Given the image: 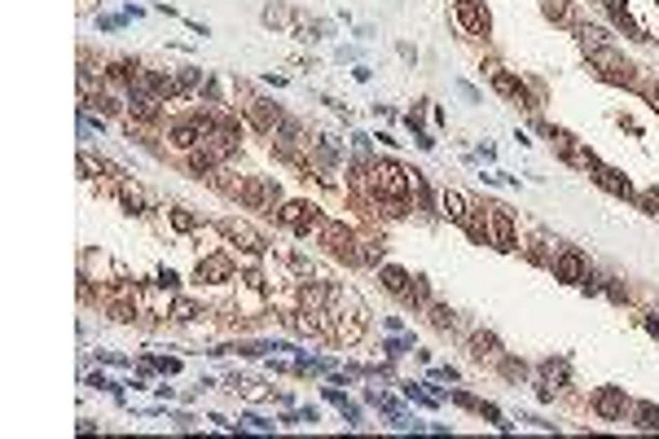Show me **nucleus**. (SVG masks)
I'll list each match as a JSON object with an SVG mask.
<instances>
[{"mask_svg":"<svg viewBox=\"0 0 659 439\" xmlns=\"http://www.w3.org/2000/svg\"><path fill=\"white\" fill-rule=\"evenodd\" d=\"M123 22H128V13H119V18H114V13H102V18H97V27H102V31H119Z\"/></svg>","mask_w":659,"mask_h":439,"instance_id":"37","label":"nucleus"},{"mask_svg":"<svg viewBox=\"0 0 659 439\" xmlns=\"http://www.w3.org/2000/svg\"><path fill=\"white\" fill-rule=\"evenodd\" d=\"M97 361H102V365H114V369H132V361H128V356H119V351H97Z\"/></svg>","mask_w":659,"mask_h":439,"instance_id":"32","label":"nucleus"},{"mask_svg":"<svg viewBox=\"0 0 659 439\" xmlns=\"http://www.w3.org/2000/svg\"><path fill=\"white\" fill-rule=\"evenodd\" d=\"M264 27H290V13L277 9V5H269V9H264Z\"/></svg>","mask_w":659,"mask_h":439,"instance_id":"30","label":"nucleus"},{"mask_svg":"<svg viewBox=\"0 0 659 439\" xmlns=\"http://www.w3.org/2000/svg\"><path fill=\"white\" fill-rule=\"evenodd\" d=\"M585 272H589V264H585V255L580 251H558V259H554V281H567V286H580L585 281Z\"/></svg>","mask_w":659,"mask_h":439,"instance_id":"9","label":"nucleus"},{"mask_svg":"<svg viewBox=\"0 0 659 439\" xmlns=\"http://www.w3.org/2000/svg\"><path fill=\"white\" fill-rule=\"evenodd\" d=\"M606 295H611L616 303H624V299H629V290H624V286H606Z\"/></svg>","mask_w":659,"mask_h":439,"instance_id":"42","label":"nucleus"},{"mask_svg":"<svg viewBox=\"0 0 659 439\" xmlns=\"http://www.w3.org/2000/svg\"><path fill=\"white\" fill-rule=\"evenodd\" d=\"M198 281H211V286H224V281H233V259L229 255H203L198 259Z\"/></svg>","mask_w":659,"mask_h":439,"instance_id":"10","label":"nucleus"},{"mask_svg":"<svg viewBox=\"0 0 659 439\" xmlns=\"http://www.w3.org/2000/svg\"><path fill=\"white\" fill-rule=\"evenodd\" d=\"M606 5H611V18H616L624 31H629L633 40H651V36H646V27H641V22L633 18V13H629V5H620V0H606Z\"/></svg>","mask_w":659,"mask_h":439,"instance_id":"20","label":"nucleus"},{"mask_svg":"<svg viewBox=\"0 0 659 439\" xmlns=\"http://www.w3.org/2000/svg\"><path fill=\"white\" fill-rule=\"evenodd\" d=\"M431 325H435V330H453V325H457L453 307H444V303H431Z\"/></svg>","mask_w":659,"mask_h":439,"instance_id":"29","label":"nucleus"},{"mask_svg":"<svg viewBox=\"0 0 659 439\" xmlns=\"http://www.w3.org/2000/svg\"><path fill=\"white\" fill-rule=\"evenodd\" d=\"M646 330H651V334L659 338V312H646Z\"/></svg>","mask_w":659,"mask_h":439,"instance_id":"43","label":"nucleus"},{"mask_svg":"<svg viewBox=\"0 0 659 439\" xmlns=\"http://www.w3.org/2000/svg\"><path fill=\"white\" fill-rule=\"evenodd\" d=\"M233 193L251 207V211H273V202H282V185L273 176H255V181H242L233 185Z\"/></svg>","mask_w":659,"mask_h":439,"instance_id":"3","label":"nucleus"},{"mask_svg":"<svg viewBox=\"0 0 659 439\" xmlns=\"http://www.w3.org/2000/svg\"><path fill=\"white\" fill-rule=\"evenodd\" d=\"M203 145H207V150L216 154L220 162H224V158H233V154H238V123H233V119H216V127L207 132Z\"/></svg>","mask_w":659,"mask_h":439,"instance_id":"7","label":"nucleus"},{"mask_svg":"<svg viewBox=\"0 0 659 439\" xmlns=\"http://www.w3.org/2000/svg\"><path fill=\"white\" fill-rule=\"evenodd\" d=\"M405 299H414L418 307H431V286H426V277H414L409 281V295Z\"/></svg>","mask_w":659,"mask_h":439,"instance_id":"25","label":"nucleus"},{"mask_svg":"<svg viewBox=\"0 0 659 439\" xmlns=\"http://www.w3.org/2000/svg\"><path fill=\"white\" fill-rule=\"evenodd\" d=\"M383 259V242H365V251H360V264H378Z\"/></svg>","mask_w":659,"mask_h":439,"instance_id":"34","label":"nucleus"},{"mask_svg":"<svg viewBox=\"0 0 659 439\" xmlns=\"http://www.w3.org/2000/svg\"><path fill=\"white\" fill-rule=\"evenodd\" d=\"M589 404H593V413H598L602 421H624L633 413V400L624 396V386H598V391L589 396Z\"/></svg>","mask_w":659,"mask_h":439,"instance_id":"4","label":"nucleus"},{"mask_svg":"<svg viewBox=\"0 0 659 439\" xmlns=\"http://www.w3.org/2000/svg\"><path fill=\"white\" fill-rule=\"evenodd\" d=\"M470 356H475V361H497V356H501V338L488 334V330H475L470 334Z\"/></svg>","mask_w":659,"mask_h":439,"instance_id":"18","label":"nucleus"},{"mask_svg":"<svg viewBox=\"0 0 659 439\" xmlns=\"http://www.w3.org/2000/svg\"><path fill=\"white\" fill-rule=\"evenodd\" d=\"M440 207H444V216H449L453 224H461V229H466V220H470V202L461 198L457 189H444V193H440Z\"/></svg>","mask_w":659,"mask_h":439,"instance_id":"17","label":"nucleus"},{"mask_svg":"<svg viewBox=\"0 0 659 439\" xmlns=\"http://www.w3.org/2000/svg\"><path fill=\"white\" fill-rule=\"evenodd\" d=\"M154 281H158L163 290H176V286H180V277H176L172 268H158V277H154Z\"/></svg>","mask_w":659,"mask_h":439,"instance_id":"39","label":"nucleus"},{"mask_svg":"<svg viewBox=\"0 0 659 439\" xmlns=\"http://www.w3.org/2000/svg\"><path fill=\"white\" fill-rule=\"evenodd\" d=\"M321 246L334 255V259H348V264H360V251H356V237L352 229H343V224H330L325 220V229H321Z\"/></svg>","mask_w":659,"mask_h":439,"instance_id":"5","label":"nucleus"},{"mask_svg":"<svg viewBox=\"0 0 659 439\" xmlns=\"http://www.w3.org/2000/svg\"><path fill=\"white\" fill-rule=\"evenodd\" d=\"M501 373L519 382V378H527V365H523V361H501Z\"/></svg>","mask_w":659,"mask_h":439,"instance_id":"35","label":"nucleus"},{"mask_svg":"<svg viewBox=\"0 0 659 439\" xmlns=\"http://www.w3.org/2000/svg\"><path fill=\"white\" fill-rule=\"evenodd\" d=\"M576 36H580V48H585V53H593V48L606 44V31H602V27H576Z\"/></svg>","mask_w":659,"mask_h":439,"instance_id":"23","label":"nucleus"},{"mask_svg":"<svg viewBox=\"0 0 659 439\" xmlns=\"http://www.w3.org/2000/svg\"><path fill=\"white\" fill-rule=\"evenodd\" d=\"M203 316V307H198L193 299H176L172 303V321H198Z\"/></svg>","mask_w":659,"mask_h":439,"instance_id":"26","label":"nucleus"},{"mask_svg":"<svg viewBox=\"0 0 659 439\" xmlns=\"http://www.w3.org/2000/svg\"><path fill=\"white\" fill-rule=\"evenodd\" d=\"M541 378L545 382H567V361H541Z\"/></svg>","mask_w":659,"mask_h":439,"instance_id":"28","label":"nucleus"},{"mask_svg":"<svg viewBox=\"0 0 659 439\" xmlns=\"http://www.w3.org/2000/svg\"><path fill=\"white\" fill-rule=\"evenodd\" d=\"M545 18L550 22H571V0H545Z\"/></svg>","mask_w":659,"mask_h":439,"instance_id":"27","label":"nucleus"},{"mask_svg":"<svg viewBox=\"0 0 659 439\" xmlns=\"http://www.w3.org/2000/svg\"><path fill=\"white\" fill-rule=\"evenodd\" d=\"M457 18H461V27H466L470 36H488V9L480 5V0H457Z\"/></svg>","mask_w":659,"mask_h":439,"instance_id":"12","label":"nucleus"},{"mask_svg":"<svg viewBox=\"0 0 659 439\" xmlns=\"http://www.w3.org/2000/svg\"><path fill=\"white\" fill-rule=\"evenodd\" d=\"M646 97H651V106L659 110V79H651V84H646Z\"/></svg>","mask_w":659,"mask_h":439,"instance_id":"41","label":"nucleus"},{"mask_svg":"<svg viewBox=\"0 0 659 439\" xmlns=\"http://www.w3.org/2000/svg\"><path fill=\"white\" fill-rule=\"evenodd\" d=\"M330 303H334V286H325V281H308L299 290V307L304 312H325Z\"/></svg>","mask_w":659,"mask_h":439,"instance_id":"13","label":"nucleus"},{"mask_svg":"<svg viewBox=\"0 0 659 439\" xmlns=\"http://www.w3.org/2000/svg\"><path fill=\"white\" fill-rule=\"evenodd\" d=\"M185 167H189V176H198V181H211V176L220 172V158L207 150V145H198V150H189V158H185Z\"/></svg>","mask_w":659,"mask_h":439,"instance_id":"16","label":"nucleus"},{"mask_svg":"<svg viewBox=\"0 0 659 439\" xmlns=\"http://www.w3.org/2000/svg\"><path fill=\"white\" fill-rule=\"evenodd\" d=\"M369 189L383 202L405 207V198H409V172L400 167V162H391V158H378V162H369Z\"/></svg>","mask_w":659,"mask_h":439,"instance_id":"1","label":"nucleus"},{"mask_svg":"<svg viewBox=\"0 0 659 439\" xmlns=\"http://www.w3.org/2000/svg\"><path fill=\"white\" fill-rule=\"evenodd\" d=\"M220 233L229 237V242H242L251 255H264V237L251 229V224H242V220H229V224H220Z\"/></svg>","mask_w":659,"mask_h":439,"instance_id":"15","label":"nucleus"},{"mask_svg":"<svg viewBox=\"0 0 659 439\" xmlns=\"http://www.w3.org/2000/svg\"><path fill=\"white\" fill-rule=\"evenodd\" d=\"M488 233H492V246L497 251H519V233H515V220H510V211L497 202L488 207Z\"/></svg>","mask_w":659,"mask_h":439,"instance_id":"6","label":"nucleus"},{"mask_svg":"<svg viewBox=\"0 0 659 439\" xmlns=\"http://www.w3.org/2000/svg\"><path fill=\"white\" fill-rule=\"evenodd\" d=\"M409 347H414V338H387V356L395 361V356H405Z\"/></svg>","mask_w":659,"mask_h":439,"instance_id":"36","label":"nucleus"},{"mask_svg":"<svg viewBox=\"0 0 659 439\" xmlns=\"http://www.w3.org/2000/svg\"><path fill=\"white\" fill-rule=\"evenodd\" d=\"M378 281H383L387 295H400V299L409 295V272H405V268H395V264H387L383 272H378Z\"/></svg>","mask_w":659,"mask_h":439,"instance_id":"21","label":"nucleus"},{"mask_svg":"<svg viewBox=\"0 0 659 439\" xmlns=\"http://www.w3.org/2000/svg\"><path fill=\"white\" fill-rule=\"evenodd\" d=\"M589 67L598 71L602 79H611V84H637V75H633V62L624 57L620 48H611V44L593 48V53H589Z\"/></svg>","mask_w":659,"mask_h":439,"instance_id":"2","label":"nucleus"},{"mask_svg":"<svg viewBox=\"0 0 659 439\" xmlns=\"http://www.w3.org/2000/svg\"><path fill=\"white\" fill-rule=\"evenodd\" d=\"M168 220H172V229H176V233H193V229H198V220L189 216L185 207H172V211H168Z\"/></svg>","mask_w":659,"mask_h":439,"instance_id":"24","label":"nucleus"},{"mask_svg":"<svg viewBox=\"0 0 659 439\" xmlns=\"http://www.w3.org/2000/svg\"><path fill=\"white\" fill-rule=\"evenodd\" d=\"M238 421H242V426H251V431H273V421H269V417H259V413H242Z\"/></svg>","mask_w":659,"mask_h":439,"instance_id":"33","label":"nucleus"},{"mask_svg":"<svg viewBox=\"0 0 659 439\" xmlns=\"http://www.w3.org/2000/svg\"><path fill=\"white\" fill-rule=\"evenodd\" d=\"M154 361H158V373H168V378H172V373H180V361H176V356H154Z\"/></svg>","mask_w":659,"mask_h":439,"instance_id":"38","label":"nucleus"},{"mask_svg":"<svg viewBox=\"0 0 659 439\" xmlns=\"http://www.w3.org/2000/svg\"><path fill=\"white\" fill-rule=\"evenodd\" d=\"M246 119H251V123L259 127V132H269V137L286 123V115L269 102V97H255V102H246Z\"/></svg>","mask_w":659,"mask_h":439,"instance_id":"8","label":"nucleus"},{"mask_svg":"<svg viewBox=\"0 0 659 439\" xmlns=\"http://www.w3.org/2000/svg\"><path fill=\"white\" fill-rule=\"evenodd\" d=\"M593 181H598L606 193H616V198H637L633 185H629V176L616 172V167H602V162H598V167H593Z\"/></svg>","mask_w":659,"mask_h":439,"instance_id":"14","label":"nucleus"},{"mask_svg":"<svg viewBox=\"0 0 659 439\" xmlns=\"http://www.w3.org/2000/svg\"><path fill=\"white\" fill-rule=\"evenodd\" d=\"M119 202L132 211V216H145V211H150V198H145V189H141V185H132V181H119Z\"/></svg>","mask_w":659,"mask_h":439,"instance_id":"19","label":"nucleus"},{"mask_svg":"<svg viewBox=\"0 0 659 439\" xmlns=\"http://www.w3.org/2000/svg\"><path fill=\"white\" fill-rule=\"evenodd\" d=\"M492 71V88H497L501 97H510V102H519V106H527V110H536V102L527 97V88H523V79H515L510 71H497V67H488Z\"/></svg>","mask_w":659,"mask_h":439,"instance_id":"11","label":"nucleus"},{"mask_svg":"<svg viewBox=\"0 0 659 439\" xmlns=\"http://www.w3.org/2000/svg\"><path fill=\"white\" fill-rule=\"evenodd\" d=\"M637 207L646 211V216H659V189H646V193H637Z\"/></svg>","mask_w":659,"mask_h":439,"instance_id":"31","label":"nucleus"},{"mask_svg":"<svg viewBox=\"0 0 659 439\" xmlns=\"http://www.w3.org/2000/svg\"><path fill=\"white\" fill-rule=\"evenodd\" d=\"M453 400L461 404V409H470V413H480V404H484V400H475V396H466V391H453Z\"/></svg>","mask_w":659,"mask_h":439,"instance_id":"40","label":"nucleus"},{"mask_svg":"<svg viewBox=\"0 0 659 439\" xmlns=\"http://www.w3.org/2000/svg\"><path fill=\"white\" fill-rule=\"evenodd\" d=\"M629 417H633V426H637V431H659V409H655L651 400L633 404V413H629Z\"/></svg>","mask_w":659,"mask_h":439,"instance_id":"22","label":"nucleus"}]
</instances>
